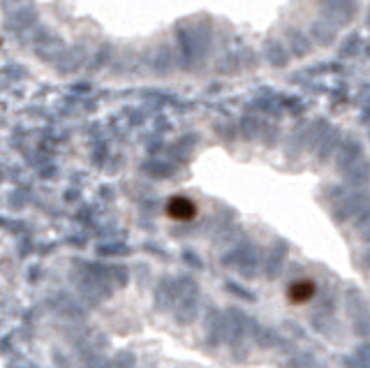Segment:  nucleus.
Instances as JSON below:
<instances>
[{
    "mask_svg": "<svg viewBox=\"0 0 370 368\" xmlns=\"http://www.w3.org/2000/svg\"><path fill=\"white\" fill-rule=\"evenodd\" d=\"M167 216L176 223H190L197 216V206L188 197H171L167 204Z\"/></svg>",
    "mask_w": 370,
    "mask_h": 368,
    "instance_id": "f257e3e1",
    "label": "nucleus"
},
{
    "mask_svg": "<svg viewBox=\"0 0 370 368\" xmlns=\"http://www.w3.org/2000/svg\"><path fill=\"white\" fill-rule=\"evenodd\" d=\"M312 296H315V283L312 280H296L287 290L289 303H308Z\"/></svg>",
    "mask_w": 370,
    "mask_h": 368,
    "instance_id": "f03ea898",
    "label": "nucleus"
}]
</instances>
